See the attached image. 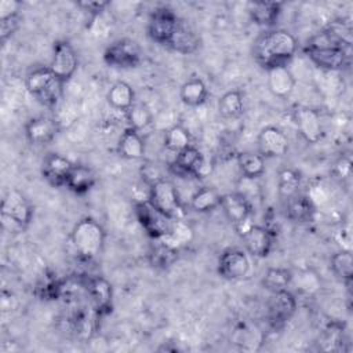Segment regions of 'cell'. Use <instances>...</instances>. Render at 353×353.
<instances>
[{
    "label": "cell",
    "instance_id": "obj_1",
    "mask_svg": "<svg viewBox=\"0 0 353 353\" xmlns=\"http://www.w3.org/2000/svg\"><path fill=\"white\" fill-rule=\"evenodd\" d=\"M296 39L287 30H266L256 37L252 47L255 61L266 70L287 66L296 52Z\"/></svg>",
    "mask_w": 353,
    "mask_h": 353
},
{
    "label": "cell",
    "instance_id": "obj_2",
    "mask_svg": "<svg viewBox=\"0 0 353 353\" xmlns=\"http://www.w3.org/2000/svg\"><path fill=\"white\" fill-rule=\"evenodd\" d=\"M28 91L44 106L54 108L63 95V81L48 68L40 66L28 73L25 80Z\"/></svg>",
    "mask_w": 353,
    "mask_h": 353
},
{
    "label": "cell",
    "instance_id": "obj_3",
    "mask_svg": "<svg viewBox=\"0 0 353 353\" xmlns=\"http://www.w3.org/2000/svg\"><path fill=\"white\" fill-rule=\"evenodd\" d=\"M33 210L28 199L17 189L6 193L0 207L1 228L8 233L23 232L32 221Z\"/></svg>",
    "mask_w": 353,
    "mask_h": 353
},
{
    "label": "cell",
    "instance_id": "obj_4",
    "mask_svg": "<svg viewBox=\"0 0 353 353\" xmlns=\"http://www.w3.org/2000/svg\"><path fill=\"white\" fill-rule=\"evenodd\" d=\"M105 230L92 218H83L72 230V243L83 259H94L103 248Z\"/></svg>",
    "mask_w": 353,
    "mask_h": 353
},
{
    "label": "cell",
    "instance_id": "obj_5",
    "mask_svg": "<svg viewBox=\"0 0 353 353\" xmlns=\"http://www.w3.org/2000/svg\"><path fill=\"white\" fill-rule=\"evenodd\" d=\"M149 203L159 211L165 214L174 221H179L185 216V210L179 200L175 185L168 179H159L149 188Z\"/></svg>",
    "mask_w": 353,
    "mask_h": 353
},
{
    "label": "cell",
    "instance_id": "obj_6",
    "mask_svg": "<svg viewBox=\"0 0 353 353\" xmlns=\"http://www.w3.org/2000/svg\"><path fill=\"white\" fill-rule=\"evenodd\" d=\"M135 215L149 237L154 240H163L170 236L174 219L159 211L149 203V200L135 203Z\"/></svg>",
    "mask_w": 353,
    "mask_h": 353
},
{
    "label": "cell",
    "instance_id": "obj_7",
    "mask_svg": "<svg viewBox=\"0 0 353 353\" xmlns=\"http://www.w3.org/2000/svg\"><path fill=\"white\" fill-rule=\"evenodd\" d=\"M225 216L234 225L241 236L252 223V205L250 200L239 192L221 196V205Z\"/></svg>",
    "mask_w": 353,
    "mask_h": 353
},
{
    "label": "cell",
    "instance_id": "obj_8",
    "mask_svg": "<svg viewBox=\"0 0 353 353\" xmlns=\"http://www.w3.org/2000/svg\"><path fill=\"white\" fill-rule=\"evenodd\" d=\"M105 62L117 69L137 68L142 61L141 47L130 39H120L113 41L103 52Z\"/></svg>",
    "mask_w": 353,
    "mask_h": 353
},
{
    "label": "cell",
    "instance_id": "obj_9",
    "mask_svg": "<svg viewBox=\"0 0 353 353\" xmlns=\"http://www.w3.org/2000/svg\"><path fill=\"white\" fill-rule=\"evenodd\" d=\"M175 174L203 178L211 172V164L205 160L200 150L194 146H188L175 154V160L171 165Z\"/></svg>",
    "mask_w": 353,
    "mask_h": 353
},
{
    "label": "cell",
    "instance_id": "obj_10",
    "mask_svg": "<svg viewBox=\"0 0 353 353\" xmlns=\"http://www.w3.org/2000/svg\"><path fill=\"white\" fill-rule=\"evenodd\" d=\"M179 18L175 15V12L167 7H160L156 8L149 19L148 23V33L149 37L159 43V44H164L168 46L176 25H178Z\"/></svg>",
    "mask_w": 353,
    "mask_h": 353
},
{
    "label": "cell",
    "instance_id": "obj_11",
    "mask_svg": "<svg viewBox=\"0 0 353 353\" xmlns=\"http://www.w3.org/2000/svg\"><path fill=\"white\" fill-rule=\"evenodd\" d=\"M296 299L288 290L272 292L268 301V320L273 328L283 327L295 313Z\"/></svg>",
    "mask_w": 353,
    "mask_h": 353
},
{
    "label": "cell",
    "instance_id": "obj_12",
    "mask_svg": "<svg viewBox=\"0 0 353 353\" xmlns=\"http://www.w3.org/2000/svg\"><path fill=\"white\" fill-rule=\"evenodd\" d=\"M77 55L72 44L66 40H58L54 44L52 59L50 69L63 81L66 83L77 69Z\"/></svg>",
    "mask_w": 353,
    "mask_h": 353
},
{
    "label": "cell",
    "instance_id": "obj_13",
    "mask_svg": "<svg viewBox=\"0 0 353 353\" xmlns=\"http://www.w3.org/2000/svg\"><path fill=\"white\" fill-rule=\"evenodd\" d=\"M250 272V259L241 250H226L218 261V273L226 280H239Z\"/></svg>",
    "mask_w": 353,
    "mask_h": 353
},
{
    "label": "cell",
    "instance_id": "obj_14",
    "mask_svg": "<svg viewBox=\"0 0 353 353\" xmlns=\"http://www.w3.org/2000/svg\"><path fill=\"white\" fill-rule=\"evenodd\" d=\"M288 152L287 135L274 125H268L258 135V153L262 157H281Z\"/></svg>",
    "mask_w": 353,
    "mask_h": 353
},
{
    "label": "cell",
    "instance_id": "obj_15",
    "mask_svg": "<svg viewBox=\"0 0 353 353\" xmlns=\"http://www.w3.org/2000/svg\"><path fill=\"white\" fill-rule=\"evenodd\" d=\"M294 119L301 137L309 143H317L324 134L323 123L317 110L310 108H298Z\"/></svg>",
    "mask_w": 353,
    "mask_h": 353
},
{
    "label": "cell",
    "instance_id": "obj_16",
    "mask_svg": "<svg viewBox=\"0 0 353 353\" xmlns=\"http://www.w3.org/2000/svg\"><path fill=\"white\" fill-rule=\"evenodd\" d=\"M243 244L252 256H268L273 245V233L265 226L251 225L243 234Z\"/></svg>",
    "mask_w": 353,
    "mask_h": 353
},
{
    "label": "cell",
    "instance_id": "obj_17",
    "mask_svg": "<svg viewBox=\"0 0 353 353\" xmlns=\"http://www.w3.org/2000/svg\"><path fill=\"white\" fill-rule=\"evenodd\" d=\"M74 164H72V161L66 157H63L62 154L58 153H48L44 160H43V165H41V172L44 179L55 186H65L66 185V179L72 171Z\"/></svg>",
    "mask_w": 353,
    "mask_h": 353
},
{
    "label": "cell",
    "instance_id": "obj_18",
    "mask_svg": "<svg viewBox=\"0 0 353 353\" xmlns=\"http://www.w3.org/2000/svg\"><path fill=\"white\" fill-rule=\"evenodd\" d=\"M59 124L55 119L39 116L30 119L25 125V135L33 145L50 143L58 134Z\"/></svg>",
    "mask_w": 353,
    "mask_h": 353
},
{
    "label": "cell",
    "instance_id": "obj_19",
    "mask_svg": "<svg viewBox=\"0 0 353 353\" xmlns=\"http://www.w3.org/2000/svg\"><path fill=\"white\" fill-rule=\"evenodd\" d=\"M88 296L91 298L94 310L98 316L106 314L112 310V296H113V291H112V285L110 283L101 277H91L87 280L85 284Z\"/></svg>",
    "mask_w": 353,
    "mask_h": 353
},
{
    "label": "cell",
    "instance_id": "obj_20",
    "mask_svg": "<svg viewBox=\"0 0 353 353\" xmlns=\"http://www.w3.org/2000/svg\"><path fill=\"white\" fill-rule=\"evenodd\" d=\"M307 57L321 69L339 70L342 69L349 58V50L342 48H305Z\"/></svg>",
    "mask_w": 353,
    "mask_h": 353
},
{
    "label": "cell",
    "instance_id": "obj_21",
    "mask_svg": "<svg viewBox=\"0 0 353 353\" xmlns=\"http://www.w3.org/2000/svg\"><path fill=\"white\" fill-rule=\"evenodd\" d=\"M199 34L196 33L193 26L185 19L179 18L176 29L168 43V47L181 54H192L199 48Z\"/></svg>",
    "mask_w": 353,
    "mask_h": 353
},
{
    "label": "cell",
    "instance_id": "obj_22",
    "mask_svg": "<svg viewBox=\"0 0 353 353\" xmlns=\"http://www.w3.org/2000/svg\"><path fill=\"white\" fill-rule=\"evenodd\" d=\"M284 203H285L287 216L291 221L299 222V223L313 221V218L316 215V207H314L312 199L307 197L306 194L296 193L292 197H290L288 200H285Z\"/></svg>",
    "mask_w": 353,
    "mask_h": 353
},
{
    "label": "cell",
    "instance_id": "obj_23",
    "mask_svg": "<svg viewBox=\"0 0 353 353\" xmlns=\"http://www.w3.org/2000/svg\"><path fill=\"white\" fill-rule=\"evenodd\" d=\"M268 87L279 98L288 97L295 87V77L287 66H279L268 70Z\"/></svg>",
    "mask_w": 353,
    "mask_h": 353
},
{
    "label": "cell",
    "instance_id": "obj_24",
    "mask_svg": "<svg viewBox=\"0 0 353 353\" xmlns=\"http://www.w3.org/2000/svg\"><path fill=\"white\" fill-rule=\"evenodd\" d=\"M281 7L283 3L279 1H255L248 4V14L254 23L270 26L277 21Z\"/></svg>",
    "mask_w": 353,
    "mask_h": 353
},
{
    "label": "cell",
    "instance_id": "obj_25",
    "mask_svg": "<svg viewBox=\"0 0 353 353\" xmlns=\"http://www.w3.org/2000/svg\"><path fill=\"white\" fill-rule=\"evenodd\" d=\"M119 153L128 160L142 159L145 154V143L139 131L128 127L119 139Z\"/></svg>",
    "mask_w": 353,
    "mask_h": 353
},
{
    "label": "cell",
    "instance_id": "obj_26",
    "mask_svg": "<svg viewBox=\"0 0 353 353\" xmlns=\"http://www.w3.org/2000/svg\"><path fill=\"white\" fill-rule=\"evenodd\" d=\"M95 182L97 176L91 168H88L87 165H73L65 186L73 193L84 194L95 185Z\"/></svg>",
    "mask_w": 353,
    "mask_h": 353
},
{
    "label": "cell",
    "instance_id": "obj_27",
    "mask_svg": "<svg viewBox=\"0 0 353 353\" xmlns=\"http://www.w3.org/2000/svg\"><path fill=\"white\" fill-rule=\"evenodd\" d=\"M179 95H181V99L183 103H186L189 106H199L205 102L208 90L201 79L192 77L182 84Z\"/></svg>",
    "mask_w": 353,
    "mask_h": 353
},
{
    "label": "cell",
    "instance_id": "obj_28",
    "mask_svg": "<svg viewBox=\"0 0 353 353\" xmlns=\"http://www.w3.org/2000/svg\"><path fill=\"white\" fill-rule=\"evenodd\" d=\"M237 165L243 178L256 179L265 172V157L254 152H243L237 156Z\"/></svg>",
    "mask_w": 353,
    "mask_h": 353
},
{
    "label": "cell",
    "instance_id": "obj_29",
    "mask_svg": "<svg viewBox=\"0 0 353 353\" xmlns=\"http://www.w3.org/2000/svg\"><path fill=\"white\" fill-rule=\"evenodd\" d=\"M218 110L223 119H228V120L239 119L244 112V101H243L241 92L237 90L225 92L219 98Z\"/></svg>",
    "mask_w": 353,
    "mask_h": 353
},
{
    "label": "cell",
    "instance_id": "obj_30",
    "mask_svg": "<svg viewBox=\"0 0 353 353\" xmlns=\"http://www.w3.org/2000/svg\"><path fill=\"white\" fill-rule=\"evenodd\" d=\"M134 90L128 83L117 81L110 87L106 98L114 109L127 112L134 103Z\"/></svg>",
    "mask_w": 353,
    "mask_h": 353
},
{
    "label": "cell",
    "instance_id": "obj_31",
    "mask_svg": "<svg viewBox=\"0 0 353 353\" xmlns=\"http://www.w3.org/2000/svg\"><path fill=\"white\" fill-rule=\"evenodd\" d=\"M221 205V194L210 186H204L197 189L192 199L190 207L197 212H210Z\"/></svg>",
    "mask_w": 353,
    "mask_h": 353
},
{
    "label": "cell",
    "instance_id": "obj_32",
    "mask_svg": "<svg viewBox=\"0 0 353 353\" xmlns=\"http://www.w3.org/2000/svg\"><path fill=\"white\" fill-rule=\"evenodd\" d=\"M178 259V247L161 240L159 244L153 245L149 252V261L154 268L165 269L170 268Z\"/></svg>",
    "mask_w": 353,
    "mask_h": 353
},
{
    "label": "cell",
    "instance_id": "obj_33",
    "mask_svg": "<svg viewBox=\"0 0 353 353\" xmlns=\"http://www.w3.org/2000/svg\"><path fill=\"white\" fill-rule=\"evenodd\" d=\"M279 196L281 200H288L294 194L299 193L301 188V174L294 168H283L279 172L277 178Z\"/></svg>",
    "mask_w": 353,
    "mask_h": 353
},
{
    "label": "cell",
    "instance_id": "obj_34",
    "mask_svg": "<svg viewBox=\"0 0 353 353\" xmlns=\"http://www.w3.org/2000/svg\"><path fill=\"white\" fill-rule=\"evenodd\" d=\"M292 280V274L285 268H269L262 279V284L270 292L287 290Z\"/></svg>",
    "mask_w": 353,
    "mask_h": 353
},
{
    "label": "cell",
    "instance_id": "obj_35",
    "mask_svg": "<svg viewBox=\"0 0 353 353\" xmlns=\"http://www.w3.org/2000/svg\"><path fill=\"white\" fill-rule=\"evenodd\" d=\"M331 269L336 277L350 283L353 274V255L349 250H342L332 255Z\"/></svg>",
    "mask_w": 353,
    "mask_h": 353
},
{
    "label": "cell",
    "instance_id": "obj_36",
    "mask_svg": "<svg viewBox=\"0 0 353 353\" xmlns=\"http://www.w3.org/2000/svg\"><path fill=\"white\" fill-rule=\"evenodd\" d=\"M164 146L171 152H181L190 146V134L182 125H172L164 134Z\"/></svg>",
    "mask_w": 353,
    "mask_h": 353
},
{
    "label": "cell",
    "instance_id": "obj_37",
    "mask_svg": "<svg viewBox=\"0 0 353 353\" xmlns=\"http://www.w3.org/2000/svg\"><path fill=\"white\" fill-rule=\"evenodd\" d=\"M127 113V120L130 123V127L141 131L150 125L153 116L150 109L145 103H132V106L125 112Z\"/></svg>",
    "mask_w": 353,
    "mask_h": 353
},
{
    "label": "cell",
    "instance_id": "obj_38",
    "mask_svg": "<svg viewBox=\"0 0 353 353\" xmlns=\"http://www.w3.org/2000/svg\"><path fill=\"white\" fill-rule=\"evenodd\" d=\"M94 316L87 313L84 309L81 310H77V313H74L73 316V320H72V324H73V330L76 332V335L85 341V339H90L94 330H95V324H94Z\"/></svg>",
    "mask_w": 353,
    "mask_h": 353
},
{
    "label": "cell",
    "instance_id": "obj_39",
    "mask_svg": "<svg viewBox=\"0 0 353 353\" xmlns=\"http://www.w3.org/2000/svg\"><path fill=\"white\" fill-rule=\"evenodd\" d=\"M63 284L61 280L54 277H46L44 281L37 287V294L43 299H58L62 295Z\"/></svg>",
    "mask_w": 353,
    "mask_h": 353
},
{
    "label": "cell",
    "instance_id": "obj_40",
    "mask_svg": "<svg viewBox=\"0 0 353 353\" xmlns=\"http://www.w3.org/2000/svg\"><path fill=\"white\" fill-rule=\"evenodd\" d=\"M19 26V15H12L8 18L0 19V40L1 43H6L7 39H10Z\"/></svg>",
    "mask_w": 353,
    "mask_h": 353
},
{
    "label": "cell",
    "instance_id": "obj_41",
    "mask_svg": "<svg viewBox=\"0 0 353 353\" xmlns=\"http://www.w3.org/2000/svg\"><path fill=\"white\" fill-rule=\"evenodd\" d=\"M21 3L15 0H1L0 1V19L8 18L12 15H19Z\"/></svg>",
    "mask_w": 353,
    "mask_h": 353
},
{
    "label": "cell",
    "instance_id": "obj_42",
    "mask_svg": "<svg viewBox=\"0 0 353 353\" xmlns=\"http://www.w3.org/2000/svg\"><path fill=\"white\" fill-rule=\"evenodd\" d=\"M77 6L92 15H98L109 6V3L108 1H79Z\"/></svg>",
    "mask_w": 353,
    "mask_h": 353
},
{
    "label": "cell",
    "instance_id": "obj_43",
    "mask_svg": "<svg viewBox=\"0 0 353 353\" xmlns=\"http://www.w3.org/2000/svg\"><path fill=\"white\" fill-rule=\"evenodd\" d=\"M335 171H336V175L339 178H346L349 174H350V159H341L336 165H335Z\"/></svg>",
    "mask_w": 353,
    "mask_h": 353
}]
</instances>
